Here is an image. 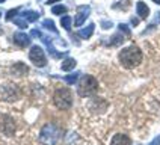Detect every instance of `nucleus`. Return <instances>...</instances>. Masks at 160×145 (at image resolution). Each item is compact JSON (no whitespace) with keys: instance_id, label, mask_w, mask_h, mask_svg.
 Instances as JSON below:
<instances>
[{"instance_id":"nucleus-1","label":"nucleus","mask_w":160,"mask_h":145,"mask_svg":"<svg viewBox=\"0 0 160 145\" xmlns=\"http://www.w3.org/2000/svg\"><path fill=\"white\" fill-rule=\"evenodd\" d=\"M118 59H119V62H121V65L124 68L132 70V68L138 67L139 63L142 62V52H141L139 47L130 45V47H125V48H122L119 52Z\"/></svg>"},{"instance_id":"nucleus-2","label":"nucleus","mask_w":160,"mask_h":145,"mask_svg":"<svg viewBox=\"0 0 160 145\" xmlns=\"http://www.w3.org/2000/svg\"><path fill=\"white\" fill-rule=\"evenodd\" d=\"M61 138V130L59 127L53 124V122H48L41 128V133H39V141L41 144L44 145H56L58 141Z\"/></svg>"},{"instance_id":"nucleus-3","label":"nucleus","mask_w":160,"mask_h":145,"mask_svg":"<svg viewBox=\"0 0 160 145\" xmlns=\"http://www.w3.org/2000/svg\"><path fill=\"white\" fill-rule=\"evenodd\" d=\"M98 91V82L92 76H83L77 85V94L80 97H92Z\"/></svg>"},{"instance_id":"nucleus-4","label":"nucleus","mask_w":160,"mask_h":145,"mask_svg":"<svg viewBox=\"0 0 160 145\" xmlns=\"http://www.w3.org/2000/svg\"><path fill=\"white\" fill-rule=\"evenodd\" d=\"M53 101L54 104H56V108L62 109H70L72 106V94L71 91L68 89V88H59V89H56L53 95Z\"/></svg>"},{"instance_id":"nucleus-5","label":"nucleus","mask_w":160,"mask_h":145,"mask_svg":"<svg viewBox=\"0 0 160 145\" xmlns=\"http://www.w3.org/2000/svg\"><path fill=\"white\" fill-rule=\"evenodd\" d=\"M29 58H30V61H32V63L35 67L41 68V67L47 65V58H45V54H44V50L39 45H32V48L29 52Z\"/></svg>"},{"instance_id":"nucleus-6","label":"nucleus","mask_w":160,"mask_h":145,"mask_svg":"<svg viewBox=\"0 0 160 145\" xmlns=\"http://www.w3.org/2000/svg\"><path fill=\"white\" fill-rule=\"evenodd\" d=\"M89 14H91V8H89L88 5H82L77 8V14H76V18H74V26L80 27L85 21H86V18L89 17Z\"/></svg>"},{"instance_id":"nucleus-7","label":"nucleus","mask_w":160,"mask_h":145,"mask_svg":"<svg viewBox=\"0 0 160 145\" xmlns=\"http://www.w3.org/2000/svg\"><path fill=\"white\" fill-rule=\"evenodd\" d=\"M0 94L5 100H15L18 95V91L12 83H3L0 86Z\"/></svg>"},{"instance_id":"nucleus-8","label":"nucleus","mask_w":160,"mask_h":145,"mask_svg":"<svg viewBox=\"0 0 160 145\" xmlns=\"http://www.w3.org/2000/svg\"><path fill=\"white\" fill-rule=\"evenodd\" d=\"M14 42L20 47H27V45H30V36H27L23 32H15L14 33Z\"/></svg>"},{"instance_id":"nucleus-9","label":"nucleus","mask_w":160,"mask_h":145,"mask_svg":"<svg viewBox=\"0 0 160 145\" xmlns=\"http://www.w3.org/2000/svg\"><path fill=\"white\" fill-rule=\"evenodd\" d=\"M110 145H132V139L127 135H122V133H118L112 138V142Z\"/></svg>"},{"instance_id":"nucleus-10","label":"nucleus","mask_w":160,"mask_h":145,"mask_svg":"<svg viewBox=\"0 0 160 145\" xmlns=\"http://www.w3.org/2000/svg\"><path fill=\"white\" fill-rule=\"evenodd\" d=\"M136 12H138V15L142 18V20H145V18H148V15H150V8L143 2H138L136 3Z\"/></svg>"},{"instance_id":"nucleus-11","label":"nucleus","mask_w":160,"mask_h":145,"mask_svg":"<svg viewBox=\"0 0 160 145\" xmlns=\"http://www.w3.org/2000/svg\"><path fill=\"white\" fill-rule=\"evenodd\" d=\"M42 41H44V44L47 45V48H48V53L52 54L53 58H63L65 53H61V52H58L56 48H54V45L52 44V41L47 38V36H42Z\"/></svg>"},{"instance_id":"nucleus-12","label":"nucleus","mask_w":160,"mask_h":145,"mask_svg":"<svg viewBox=\"0 0 160 145\" xmlns=\"http://www.w3.org/2000/svg\"><path fill=\"white\" fill-rule=\"evenodd\" d=\"M2 126H3V132L5 135H12L15 127H14V122L11 118H6V117H2Z\"/></svg>"},{"instance_id":"nucleus-13","label":"nucleus","mask_w":160,"mask_h":145,"mask_svg":"<svg viewBox=\"0 0 160 145\" xmlns=\"http://www.w3.org/2000/svg\"><path fill=\"white\" fill-rule=\"evenodd\" d=\"M94 30H95V24H94V23H91L88 27H85V29H80L79 33H77V36L83 38V39H88V38H91V36H92Z\"/></svg>"},{"instance_id":"nucleus-14","label":"nucleus","mask_w":160,"mask_h":145,"mask_svg":"<svg viewBox=\"0 0 160 145\" xmlns=\"http://www.w3.org/2000/svg\"><path fill=\"white\" fill-rule=\"evenodd\" d=\"M27 71H29V68H27L23 62L14 63L12 68H11V72H12V74H17V76H20V74H26Z\"/></svg>"},{"instance_id":"nucleus-15","label":"nucleus","mask_w":160,"mask_h":145,"mask_svg":"<svg viewBox=\"0 0 160 145\" xmlns=\"http://www.w3.org/2000/svg\"><path fill=\"white\" fill-rule=\"evenodd\" d=\"M76 59H72V58H67L65 61L62 62V65H61V68H62L63 71H71L72 68H76Z\"/></svg>"},{"instance_id":"nucleus-16","label":"nucleus","mask_w":160,"mask_h":145,"mask_svg":"<svg viewBox=\"0 0 160 145\" xmlns=\"http://www.w3.org/2000/svg\"><path fill=\"white\" fill-rule=\"evenodd\" d=\"M20 15L24 18V20H27V21H36V20L39 18V14H38L36 11H24V12H21Z\"/></svg>"},{"instance_id":"nucleus-17","label":"nucleus","mask_w":160,"mask_h":145,"mask_svg":"<svg viewBox=\"0 0 160 145\" xmlns=\"http://www.w3.org/2000/svg\"><path fill=\"white\" fill-rule=\"evenodd\" d=\"M42 27H44V29H47V30H50V32H53V33H56V35H59V30L56 29L54 21H53V20H50V18H47V20H44V21H42Z\"/></svg>"},{"instance_id":"nucleus-18","label":"nucleus","mask_w":160,"mask_h":145,"mask_svg":"<svg viewBox=\"0 0 160 145\" xmlns=\"http://www.w3.org/2000/svg\"><path fill=\"white\" fill-rule=\"evenodd\" d=\"M61 24H62V27L63 29H65V30H68V32H70V30H71V17H70V15H63L62 18H61Z\"/></svg>"},{"instance_id":"nucleus-19","label":"nucleus","mask_w":160,"mask_h":145,"mask_svg":"<svg viewBox=\"0 0 160 145\" xmlns=\"http://www.w3.org/2000/svg\"><path fill=\"white\" fill-rule=\"evenodd\" d=\"M79 72H72V74H70V76H65L63 77V80L67 82L68 85H76V82H77V79H79Z\"/></svg>"},{"instance_id":"nucleus-20","label":"nucleus","mask_w":160,"mask_h":145,"mask_svg":"<svg viewBox=\"0 0 160 145\" xmlns=\"http://www.w3.org/2000/svg\"><path fill=\"white\" fill-rule=\"evenodd\" d=\"M52 12H53L54 15H62V14L67 12V8H65L63 5H56V6L52 8Z\"/></svg>"},{"instance_id":"nucleus-21","label":"nucleus","mask_w":160,"mask_h":145,"mask_svg":"<svg viewBox=\"0 0 160 145\" xmlns=\"http://www.w3.org/2000/svg\"><path fill=\"white\" fill-rule=\"evenodd\" d=\"M122 41H124V36H121L119 33H118V35L112 36V39H110V42H109V44L110 45H118V44H121Z\"/></svg>"},{"instance_id":"nucleus-22","label":"nucleus","mask_w":160,"mask_h":145,"mask_svg":"<svg viewBox=\"0 0 160 145\" xmlns=\"http://www.w3.org/2000/svg\"><path fill=\"white\" fill-rule=\"evenodd\" d=\"M17 14H20V8H14V9H11V11H8V12H6V21L12 20Z\"/></svg>"},{"instance_id":"nucleus-23","label":"nucleus","mask_w":160,"mask_h":145,"mask_svg":"<svg viewBox=\"0 0 160 145\" xmlns=\"http://www.w3.org/2000/svg\"><path fill=\"white\" fill-rule=\"evenodd\" d=\"M14 23H15L20 29H26L27 27V20H24V18H15Z\"/></svg>"},{"instance_id":"nucleus-24","label":"nucleus","mask_w":160,"mask_h":145,"mask_svg":"<svg viewBox=\"0 0 160 145\" xmlns=\"http://www.w3.org/2000/svg\"><path fill=\"white\" fill-rule=\"evenodd\" d=\"M30 36H33V38H42V35H41V32L39 30H30Z\"/></svg>"},{"instance_id":"nucleus-25","label":"nucleus","mask_w":160,"mask_h":145,"mask_svg":"<svg viewBox=\"0 0 160 145\" xmlns=\"http://www.w3.org/2000/svg\"><path fill=\"white\" fill-rule=\"evenodd\" d=\"M150 145H160V135L156 136V138L152 139L151 142H150Z\"/></svg>"},{"instance_id":"nucleus-26","label":"nucleus","mask_w":160,"mask_h":145,"mask_svg":"<svg viewBox=\"0 0 160 145\" xmlns=\"http://www.w3.org/2000/svg\"><path fill=\"white\" fill-rule=\"evenodd\" d=\"M119 29H121L122 32H125L127 35H130V29H128V27L125 26V24H119Z\"/></svg>"},{"instance_id":"nucleus-27","label":"nucleus","mask_w":160,"mask_h":145,"mask_svg":"<svg viewBox=\"0 0 160 145\" xmlns=\"http://www.w3.org/2000/svg\"><path fill=\"white\" fill-rule=\"evenodd\" d=\"M101 27H103V29H110V27H112V23H110V21H103Z\"/></svg>"},{"instance_id":"nucleus-28","label":"nucleus","mask_w":160,"mask_h":145,"mask_svg":"<svg viewBox=\"0 0 160 145\" xmlns=\"http://www.w3.org/2000/svg\"><path fill=\"white\" fill-rule=\"evenodd\" d=\"M56 2H59V0H47V5H53Z\"/></svg>"},{"instance_id":"nucleus-29","label":"nucleus","mask_w":160,"mask_h":145,"mask_svg":"<svg viewBox=\"0 0 160 145\" xmlns=\"http://www.w3.org/2000/svg\"><path fill=\"white\" fill-rule=\"evenodd\" d=\"M132 23H133V26H138V20H136V18H133V20H132Z\"/></svg>"},{"instance_id":"nucleus-30","label":"nucleus","mask_w":160,"mask_h":145,"mask_svg":"<svg viewBox=\"0 0 160 145\" xmlns=\"http://www.w3.org/2000/svg\"><path fill=\"white\" fill-rule=\"evenodd\" d=\"M154 3H157V5H160V0H152Z\"/></svg>"},{"instance_id":"nucleus-31","label":"nucleus","mask_w":160,"mask_h":145,"mask_svg":"<svg viewBox=\"0 0 160 145\" xmlns=\"http://www.w3.org/2000/svg\"><path fill=\"white\" fill-rule=\"evenodd\" d=\"M3 2H5V0H0V3H3Z\"/></svg>"},{"instance_id":"nucleus-32","label":"nucleus","mask_w":160,"mask_h":145,"mask_svg":"<svg viewBox=\"0 0 160 145\" xmlns=\"http://www.w3.org/2000/svg\"><path fill=\"white\" fill-rule=\"evenodd\" d=\"M0 35H2V29H0Z\"/></svg>"},{"instance_id":"nucleus-33","label":"nucleus","mask_w":160,"mask_h":145,"mask_svg":"<svg viewBox=\"0 0 160 145\" xmlns=\"http://www.w3.org/2000/svg\"><path fill=\"white\" fill-rule=\"evenodd\" d=\"M0 17H2V12H0Z\"/></svg>"}]
</instances>
